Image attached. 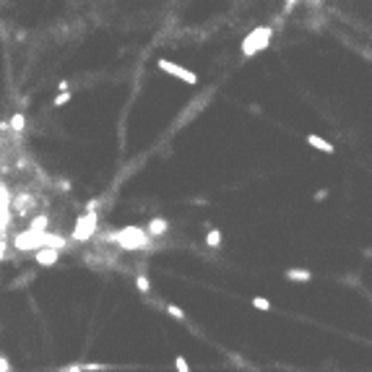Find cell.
I'll use <instances>...</instances> for the list:
<instances>
[{
	"label": "cell",
	"mask_w": 372,
	"mask_h": 372,
	"mask_svg": "<svg viewBox=\"0 0 372 372\" xmlns=\"http://www.w3.org/2000/svg\"><path fill=\"white\" fill-rule=\"evenodd\" d=\"M107 240L120 245L122 250H143V247L151 245V237L146 235V229H141V227H122V229L112 232Z\"/></svg>",
	"instance_id": "1"
},
{
	"label": "cell",
	"mask_w": 372,
	"mask_h": 372,
	"mask_svg": "<svg viewBox=\"0 0 372 372\" xmlns=\"http://www.w3.org/2000/svg\"><path fill=\"white\" fill-rule=\"evenodd\" d=\"M271 37H273V29H271V26H258V29H253V32L242 39V55H245V57H253V55L263 52V50L271 44Z\"/></svg>",
	"instance_id": "2"
},
{
	"label": "cell",
	"mask_w": 372,
	"mask_h": 372,
	"mask_svg": "<svg viewBox=\"0 0 372 372\" xmlns=\"http://www.w3.org/2000/svg\"><path fill=\"white\" fill-rule=\"evenodd\" d=\"M97 229H99V216H97V211L84 213V216H79V221H76L70 240H73V242H86V240H91V237L97 235Z\"/></svg>",
	"instance_id": "3"
},
{
	"label": "cell",
	"mask_w": 372,
	"mask_h": 372,
	"mask_svg": "<svg viewBox=\"0 0 372 372\" xmlns=\"http://www.w3.org/2000/svg\"><path fill=\"white\" fill-rule=\"evenodd\" d=\"M157 68L164 70V73H169L172 79H177V81H182V84H190V86L198 84V76H195L193 70L182 68L180 63H172V60H167V57H159V60H157Z\"/></svg>",
	"instance_id": "4"
},
{
	"label": "cell",
	"mask_w": 372,
	"mask_h": 372,
	"mask_svg": "<svg viewBox=\"0 0 372 372\" xmlns=\"http://www.w3.org/2000/svg\"><path fill=\"white\" fill-rule=\"evenodd\" d=\"M34 260L39 263V266H55V263L60 260V250H55V247H42V250L34 253Z\"/></svg>",
	"instance_id": "5"
},
{
	"label": "cell",
	"mask_w": 372,
	"mask_h": 372,
	"mask_svg": "<svg viewBox=\"0 0 372 372\" xmlns=\"http://www.w3.org/2000/svg\"><path fill=\"white\" fill-rule=\"evenodd\" d=\"M167 232H169V221L162 219V216L151 219L148 227H146V235H148V237H162V235H167Z\"/></svg>",
	"instance_id": "6"
},
{
	"label": "cell",
	"mask_w": 372,
	"mask_h": 372,
	"mask_svg": "<svg viewBox=\"0 0 372 372\" xmlns=\"http://www.w3.org/2000/svg\"><path fill=\"white\" fill-rule=\"evenodd\" d=\"M307 146H313V148H318V151H323V154H333V143H328L325 138H320V135H315V133H307Z\"/></svg>",
	"instance_id": "7"
},
{
	"label": "cell",
	"mask_w": 372,
	"mask_h": 372,
	"mask_svg": "<svg viewBox=\"0 0 372 372\" xmlns=\"http://www.w3.org/2000/svg\"><path fill=\"white\" fill-rule=\"evenodd\" d=\"M284 276L289 281H313V271H307V268H289Z\"/></svg>",
	"instance_id": "8"
},
{
	"label": "cell",
	"mask_w": 372,
	"mask_h": 372,
	"mask_svg": "<svg viewBox=\"0 0 372 372\" xmlns=\"http://www.w3.org/2000/svg\"><path fill=\"white\" fill-rule=\"evenodd\" d=\"M47 224H50V216L42 213V216H34V219L29 221V229L32 232H47Z\"/></svg>",
	"instance_id": "9"
},
{
	"label": "cell",
	"mask_w": 372,
	"mask_h": 372,
	"mask_svg": "<svg viewBox=\"0 0 372 372\" xmlns=\"http://www.w3.org/2000/svg\"><path fill=\"white\" fill-rule=\"evenodd\" d=\"M206 245L213 247V250H216V247H221V232L219 229H211L208 235H206Z\"/></svg>",
	"instance_id": "10"
},
{
	"label": "cell",
	"mask_w": 372,
	"mask_h": 372,
	"mask_svg": "<svg viewBox=\"0 0 372 372\" xmlns=\"http://www.w3.org/2000/svg\"><path fill=\"white\" fill-rule=\"evenodd\" d=\"M81 364H84V372H107V369H112L104 362H81Z\"/></svg>",
	"instance_id": "11"
},
{
	"label": "cell",
	"mask_w": 372,
	"mask_h": 372,
	"mask_svg": "<svg viewBox=\"0 0 372 372\" xmlns=\"http://www.w3.org/2000/svg\"><path fill=\"white\" fill-rule=\"evenodd\" d=\"M24 128H26V117H24V115H13V117H11V130H13V133H21Z\"/></svg>",
	"instance_id": "12"
},
{
	"label": "cell",
	"mask_w": 372,
	"mask_h": 372,
	"mask_svg": "<svg viewBox=\"0 0 372 372\" xmlns=\"http://www.w3.org/2000/svg\"><path fill=\"white\" fill-rule=\"evenodd\" d=\"M135 286H138V291H143V294L151 291V278L143 276V273H138V276H135Z\"/></svg>",
	"instance_id": "13"
},
{
	"label": "cell",
	"mask_w": 372,
	"mask_h": 372,
	"mask_svg": "<svg viewBox=\"0 0 372 372\" xmlns=\"http://www.w3.org/2000/svg\"><path fill=\"white\" fill-rule=\"evenodd\" d=\"M175 369H177V372H193V369H190V362L185 359L182 354H177V356H175Z\"/></svg>",
	"instance_id": "14"
},
{
	"label": "cell",
	"mask_w": 372,
	"mask_h": 372,
	"mask_svg": "<svg viewBox=\"0 0 372 372\" xmlns=\"http://www.w3.org/2000/svg\"><path fill=\"white\" fill-rule=\"evenodd\" d=\"M253 307L260 310V313H268V310H271V302H268L266 297H253Z\"/></svg>",
	"instance_id": "15"
},
{
	"label": "cell",
	"mask_w": 372,
	"mask_h": 372,
	"mask_svg": "<svg viewBox=\"0 0 372 372\" xmlns=\"http://www.w3.org/2000/svg\"><path fill=\"white\" fill-rule=\"evenodd\" d=\"M164 310H167V315H172L175 320H185V313H182V310H180L177 305H172V302H169Z\"/></svg>",
	"instance_id": "16"
},
{
	"label": "cell",
	"mask_w": 372,
	"mask_h": 372,
	"mask_svg": "<svg viewBox=\"0 0 372 372\" xmlns=\"http://www.w3.org/2000/svg\"><path fill=\"white\" fill-rule=\"evenodd\" d=\"M68 102H70V91H65V94H57L52 104H55V107H63V104H68Z\"/></svg>",
	"instance_id": "17"
},
{
	"label": "cell",
	"mask_w": 372,
	"mask_h": 372,
	"mask_svg": "<svg viewBox=\"0 0 372 372\" xmlns=\"http://www.w3.org/2000/svg\"><path fill=\"white\" fill-rule=\"evenodd\" d=\"M57 372H84V364H81V362H73V364H68V367H60Z\"/></svg>",
	"instance_id": "18"
},
{
	"label": "cell",
	"mask_w": 372,
	"mask_h": 372,
	"mask_svg": "<svg viewBox=\"0 0 372 372\" xmlns=\"http://www.w3.org/2000/svg\"><path fill=\"white\" fill-rule=\"evenodd\" d=\"M0 372H11V362H8V356L0 354Z\"/></svg>",
	"instance_id": "19"
},
{
	"label": "cell",
	"mask_w": 372,
	"mask_h": 372,
	"mask_svg": "<svg viewBox=\"0 0 372 372\" xmlns=\"http://www.w3.org/2000/svg\"><path fill=\"white\" fill-rule=\"evenodd\" d=\"M297 3H300V0H286V6H284V13H289V11H291L294 6H297Z\"/></svg>",
	"instance_id": "20"
}]
</instances>
